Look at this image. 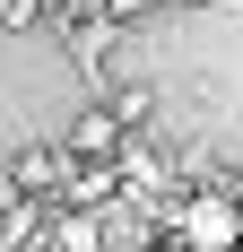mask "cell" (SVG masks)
Wrapping results in <instances>:
<instances>
[{
    "label": "cell",
    "mask_w": 243,
    "mask_h": 252,
    "mask_svg": "<svg viewBox=\"0 0 243 252\" xmlns=\"http://www.w3.org/2000/svg\"><path fill=\"white\" fill-rule=\"evenodd\" d=\"M113 113H122V130H130V122H148V87H122V96H113Z\"/></svg>",
    "instance_id": "obj_4"
},
{
    "label": "cell",
    "mask_w": 243,
    "mask_h": 252,
    "mask_svg": "<svg viewBox=\"0 0 243 252\" xmlns=\"http://www.w3.org/2000/svg\"><path fill=\"white\" fill-rule=\"evenodd\" d=\"M174 244L182 252H235L243 244V200L235 191H191L174 209Z\"/></svg>",
    "instance_id": "obj_1"
},
{
    "label": "cell",
    "mask_w": 243,
    "mask_h": 252,
    "mask_svg": "<svg viewBox=\"0 0 243 252\" xmlns=\"http://www.w3.org/2000/svg\"><path fill=\"white\" fill-rule=\"evenodd\" d=\"M174 252H182V244H174Z\"/></svg>",
    "instance_id": "obj_7"
},
{
    "label": "cell",
    "mask_w": 243,
    "mask_h": 252,
    "mask_svg": "<svg viewBox=\"0 0 243 252\" xmlns=\"http://www.w3.org/2000/svg\"><path fill=\"white\" fill-rule=\"evenodd\" d=\"M113 148H122V113L113 104H87L70 122V157H113Z\"/></svg>",
    "instance_id": "obj_2"
},
{
    "label": "cell",
    "mask_w": 243,
    "mask_h": 252,
    "mask_svg": "<svg viewBox=\"0 0 243 252\" xmlns=\"http://www.w3.org/2000/svg\"><path fill=\"white\" fill-rule=\"evenodd\" d=\"M235 252H243V244H235Z\"/></svg>",
    "instance_id": "obj_8"
},
{
    "label": "cell",
    "mask_w": 243,
    "mask_h": 252,
    "mask_svg": "<svg viewBox=\"0 0 243 252\" xmlns=\"http://www.w3.org/2000/svg\"><path fill=\"white\" fill-rule=\"evenodd\" d=\"M52 244H61V252H104V226H96V209H70Z\"/></svg>",
    "instance_id": "obj_3"
},
{
    "label": "cell",
    "mask_w": 243,
    "mask_h": 252,
    "mask_svg": "<svg viewBox=\"0 0 243 252\" xmlns=\"http://www.w3.org/2000/svg\"><path fill=\"white\" fill-rule=\"evenodd\" d=\"M104 252H165V244H104Z\"/></svg>",
    "instance_id": "obj_6"
},
{
    "label": "cell",
    "mask_w": 243,
    "mask_h": 252,
    "mask_svg": "<svg viewBox=\"0 0 243 252\" xmlns=\"http://www.w3.org/2000/svg\"><path fill=\"white\" fill-rule=\"evenodd\" d=\"M35 18V0H0V26H26Z\"/></svg>",
    "instance_id": "obj_5"
}]
</instances>
